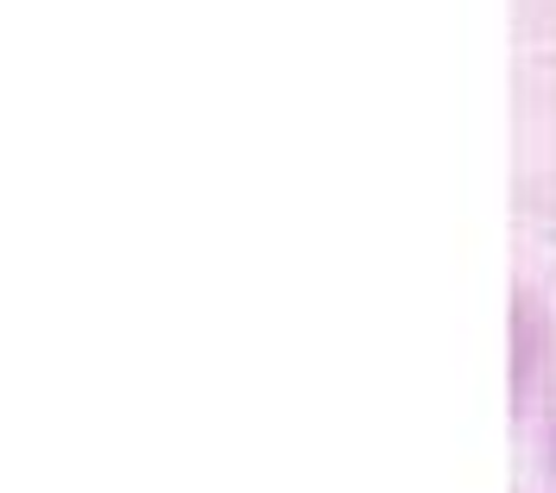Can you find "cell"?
Returning a JSON list of instances; mask_svg holds the SVG:
<instances>
[{"mask_svg":"<svg viewBox=\"0 0 556 493\" xmlns=\"http://www.w3.org/2000/svg\"><path fill=\"white\" fill-rule=\"evenodd\" d=\"M544 450H551V475H556V392H551V424H544Z\"/></svg>","mask_w":556,"mask_h":493,"instance_id":"obj_1","label":"cell"}]
</instances>
